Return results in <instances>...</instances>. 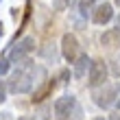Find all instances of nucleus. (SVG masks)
Returning <instances> with one entry per match:
<instances>
[{
    "label": "nucleus",
    "instance_id": "nucleus-1",
    "mask_svg": "<svg viewBox=\"0 0 120 120\" xmlns=\"http://www.w3.org/2000/svg\"><path fill=\"white\" fill-rule=\"evenodd\" d=\"M26 63L29 66L18 68L9 79V90L13 94H26L33 87V66H31V61H26Z\"/></svg>",
    "mask_w": 120,
    "mask_h": 120
},
{
    "label": "nucleus",
    "instance_id": "nucleus-2",
    "mask_svg": "<svg viewBox=\"0 0 120 120\" xmlns=\"http://www.w3.org/2000/svg\"><path fill=\"white\" fill-rule=\"evenodd\" d=\"M118 90H120L118 83H107V85H103L101 90H96V92H94V103L98 105V107H103V109L111 107L114 98L118 96Z\"/></svg>",
    "mask_w": 120,
    "mask_h": 120
},
{
    "label": "nucleus",
    "instance_id": "nucleus-3",
    "mask_svg": "<svg viewBox=\"0 0 120 120\" xmlns=\"http://www.w3.org/2000/svg\"><path fill=\"white\" fill-rule=\"evenodd\" d=\"M107 74H109V70H107V63H105L103 59H96V61H92V66H90V85L92 87H98V85H105V81H107Z\"/></svg>",
    "mask_w": 120,
    "mask_h": 120
},
{
    "label": "nucleus",
    "instance_id": "nucleus-4",
    "mask_svg": "<svg viewBox=\"0 0 120 120\" xmlns=\"http://www.w3.org/2000/svg\"><path fill=\"white\" fill-rule=\"evenodd\" d=\"M61 55L66 57V61H70V63H74L76 61V57H79V39L74 37L72 33H66L61 37Z\"/></svg>",
    "mask_w": 120,
    "mask_h": 120
},
{
    "label": "nucleus",
    "instance_id": "nucleus-5",
    "mask_svg": "<svg viewBox=\"0 0 120 120\" xmlns=\"http://www.w3.org/2000/svg\"><path fill=\"white\" fill-rule=\"evenodd\" d=\"M74 109H76V98L74 96H61V98L55 101V116H57V120H66Z\"/></svg>",
    "mask_w": 120,
    "mask_h": 120
},
{
    "label": "nucleus",
    "instance_id": "nucleus-6",
    "mask_svg": "<svg viewBox=\"0 0 120 120\" xmlns=\"http://www.w3.org/2000/svg\"><path fill=\"white\" fill-rule=\"evenodd\" d=\"M33 48H35V39H33V37H24V39H20L18 44L11 48V52H9V61H22L29 52H33Z\"/></svg>",
    "mask_w": 120,
    "mask_h": 120
},
{
    "label": "nucleus",
    "instance_id": "nucleus-7",
    "mask_svg": "<svg viewBox=\"0 0 120 120\" xmlns=\"http://www.w3.org/2000/svg\"><path fill=\"white\" fill-rule=\"evenodd\" d=\"M111 18H114V7H111V4H107V2L98 4L96 9L92 11V20H94L96 24H107Z\"/></svg>",
    "mask_w": 120,
    "mask_h": 120
},
{
    "label": "nucleus",
    "instance_id": "nucleus-8",
    "mask_svg": "<svg viewBox=\"0 0 120 120\" xmlns=\"http://www.w3.org/2000/svg\"><path fill=\"white\" fill-rule=\"evenodd\" d=\"M101 44L107 48H116L120 46V29H107L101 35Z\"/></svg>",
    "mask_w": 120,
    "mask_h": 120
},
{
    "label": "nucleus",
    "instance_id": "nucleus-9",
    "mask_svg": "<svg viewBox=\"0 0 120 120\" xmlns=\"http://www.w3.org/2000/svg\"><path fill=\"white\" fill-rule=\"evenodd\" d=\"M90 66H92V61H90L87 55H79L76 61H74V76H76V79L85 76V72L90 70Z\"/></svg>",
    "mask_w": 120,
    "mask_h": 120
},
{
    "label": "nucleus",
    "instance_id": "nucleus-10",
    "mask_svg": "<svg viewBox=\"0 0 120 120\" xmlns=\"http://www.w3.org/2000/svg\"><path fill=\"white\" fill-rule=\"evenodd\" d=\"M55 90V79L52 81H44V85H41L39 90H35V94H33V103H39V101H44V98H48V94Z\"/></svg>",
    "mask_w": 120,
    "mask_h": 120
},
{
    "label": "nucleus",
    "instance_id": "nucleus-11",
    "mask_svg": "<svg viewBox=\"0 0 120 120\" xmlns=\"http://www.w3.org/2000/svg\"><path fill=\"white\" fill-rule=\"evenodd\" d=\"M92 7H94V0H79V11L83 15H87V11H92Z\"/></svg>",
    "mask_w": 120,
    "mask_h": 120
},
{
    "label": "nucleus",
    "instance_id": "nucleus-12",
    "mask_svg": "<svg viewBox=\"0 0 120 120\" xmlns=\"http://www.w3.org/2000/svg\"><path fill=\"white\" fill-rule=\"evenodd\" d=\"M9 72V59L7 57H0V76Z\"/></svg>",
    "mask_w": 120,
    "mask_h": 120
},
{
    "label": "nucleus",
    "instance_id": "nucleus-13",
    "mask_svg": "<svg viewBox=\"0 0 120 120\" xmlns=\"http://www.w3.org/2000/svg\"><path fill=\"white\" fill-rule=\"evenodd\" d=\"M111 72H114L116 76H120V55L114 59V68H111Z\"/></svg>",
    "mask_w": 120,
    "mask_h": 120
},
{
    "label": "nucleus",
    "instance_id": "nucleus-14",
    "mask_svg": "<svg viewBox=\"0 0 120 120\" xmlns=\"http://www.w3.org/2000/svg\"><path fill=\"white\" fill-rule=\"evenodd\" d=\"M7 101V87H4V81H0V103Z\"/></svg>",
    "mask_w": 120,
    "mask_h": 120
},
{
    "label": "nucleus",
    "instance_id": "nucleus-15",
    "mask_svg": "<svg viewBox=\"0 0 120 120\" xmlns=\"http://www.w3.org/2000/svg\"><path fill=\"white\" fill-rule=\"evenodd\" d=\"M59 79H61V83H68V79H70V70H63Z\"/></svg>",
    "mask_w": 120,
    "mask_h": 120
},
{
    "label": "nucleus",
    "instance_id": "nucleus-16",
    "mask_svg": "<svg viewBox=\"0 0 120 120\" xmlns=\"http://www.w3.org/2000/svg\"><path fill=\"white\" fill-rule=\"evenodd\" d=\"M76 2V0H66V4H74Z\"/></svg>",
    "mask_w": 120,
    "mask_h": 120
},
{
    "label": "nucleus",
    "instance_id": "nucleus-17",
    "mask_svg": "<svg viewBox=\"0 0 120 120\" xmlns=\"http://www.w3.org/2000/svg\"><path fill=\"white\" fill-rule=\"evenodd\" d=\"M18 120H31V118H26V116H22V118H18Z\"/></svg>",
    "mask_w": 120,
    "mask_h": 120
},
{
    "label": "nucleus",
    "instance_id": "nucleus-18",
    "mask_svg": "<svg viewBox=\"0 0 120 120\" xmlns=\"http://www.w3.org/2000/svg\"><path fill=\"white\" fill-rule=\"evenodd\" d=\"M0 35H2V22H0Z\"/></svg>",
    "mask_w": 120,
    "mask_h": 120
},
{
    "label": "nucleus",
    "instance_id": "nucleus-19",
    "mask_svg": "<svg viewBox=\"0 0 120 120\" xmlns=\"http://www.w3.org/2000/svg\"><path fill=\"white\" fill-rule=\"evenodd\" d=\"M94 120H105V118H94Z\"/></svg>",
    "mask_w": 120,
    "mask_h": 120
},
{
    "label": "nucleus",
    "instance_id": "nucleus-20",
    "mask_svg": "<svg viewBox=\"0 0 120 120\" xmlns=\"http://www.w3.org/2000/svg\"><path fill=\"white\" fill-rule=\"evenodd\" d=\"M116 4H120V0H116Z\"/></svg>",
    "mask_w": 120,
    "mask_h": 120
},
{
    "label": "nucleus",
    "instance_id": "nucleus-21",
    "mask_svg": "<svg viewBox=\"0 0 120 120\" xmlns=\"http://www.w3.org/2000/svg\"><path fill=\"white\" fill-rule=\"evenodd\" d=\"M0 2H2V0H0Z\"/></svg>",
    "mask_w": 120,
    "mask_h": 120
},
{
    "label": "nucleus",
    "instance_id": "nucleus-22",
    "mask_svg": "<svg viewBox=\"0 0 120 120\" xmlns=\"http://www.w3.org/2000/svg\"><path fill=\"white\" fill-rule=\"evenodd\" d=\"M118 120H120V118H118Z\"/></svg>",
    "mask_w": 120,
    "mask_h": 120
}]
</instances>
